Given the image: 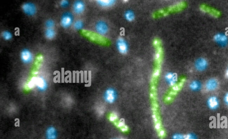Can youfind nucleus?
<instances>
[{
	"instance_id": "1",
	"label": "nucleus",
	"mask_w": 228,
	"mask_h": 139,
	"mask_svg": "<svg viewBox=\"0 0 228 139\" xmlns=\"http://www.w3.org/2000/svg\"><path fill=\"white\" fill-rule=\"evenodd\" d=\"M186 6L185 2H180L173 5H171L167 8L160 9L154 12L153 16L154 18L160 17L167 16L172 13H176L183 10Z\"/></svg>"
},
{
	"instance_id": "2",
	"label": "nucleus",
	"mask_w": 228,
	"mask_h": 139,
	"mask_svg": "<svg viewBox=\"0 0 228 139\" xmlns=\"http://www.w3.org/2000/svg\"><path fill=\"white\" fill-rule=\"evenodd\" d=\"M73 20V16L72 13L69 12H67L64 13L62 16L60 24L63 28L66 29L69 28L72 25Z\"/></svg>"
},
{
	"instance_id": "3",
	"label": "nucleus",
	"mask_w": 228,
	"mask_h": 139,
	"mask_svg": "<svg viewBox=\"0 0 228 139\" xmlns=\"http://www.w3.org/2000/svg\"><path fill=\"white\" fill-rule=\"evenodd\" d=\"M22 9L24 13L26 15L33 16L37 13V8L34 3L27 2L23 5Z\"/></svg>"
},
{
	"instance_id": "4",
	"label": "nucleus",
	"mask_w": 228,
	"mask_h": 139,
	"mask_svg": "<svg viewBox=\"0 0 228 139\" xmlns=\"http://www.w3.org/2000/svg\"><path fill=\"white\" fill-rule=\"evenodd\" d=\"M35 85L39 91L43 92L47 89L48 85L47 81L44 77H42L33 78Z\"/></svg>"
},
{
	"instance_id": "5",
	"label": "nucleus",
	"mask_w": 228,
	"mask_h": 139,
	"mask_svg": "<svg viewBox=\"0 0 228 139\" xmlns=\"http://www.w3.org/2000/svg\"><path fill=\"white\" fill-rule=\"evenodd\" d=\"M33 54L29 49H24L21 52V60L24 63H30L33 60Z\"/></svg>"
},
{
	"instance_id": "6",
	"label": "nucleus",
	"mask_w": 228,
	"mask_h": 139,
	"mask_svg": "<svg viewBox=\"0 0 228 139\" xmlns=\"http://www.w3.org/2000/svg\"><path fill=\"white\" fill-rule=\"evenodd\" d=\"M95 29L98 34L101 35L106 34L108 31V25L104 21L98 22L96 24Z\"/></svg>"
},
{
	"instance_id": "7",
	"label": "nucleus",
	"mask_w": 228,
	"mask_h": 139,
	"mask_svg": "<svg viewBox=\"0 0 228 139\" xmlns=\"http://www.w3.org/2000/svg\"><path fill=\"white\" fill-rule=\"evenodd\" d=\"M85 9V5L83 1H76L74 3L73 10L76 14H82Z\"/></svg>"
},
{
	"instance_id": "8",
	"label": "nucleus",
	"mask_w": 228,
	"mask_h": 139,
	"mask_svg": "<svg viewBox=\"0 0 228 139\" xmlns=\"http://www.w3.org/2000/svg\"><path fill=\"white\" fill-rule=\"evenodd\" d=\"M118 49L120 53L126 54L127 51V45L125 40L122 38H119L117 42Z\"/></svg>"
},
{
	"instance_id": "9",
	"label": "nucleus",
	"mask_w": 228,
	"mask_h": 139,
	"mask_svg": "<svg viewBox=\"0 0 228 139\" xmlns=\"http://www.w3.org/2000/svg\"><path fill=\"white\" fill-rule=\"evenodd\" d=\"M116 98V93L113 89H109L105 92V99L108 103H113Z\"/></svg>"
},
{
	"instance_id": "10",
	"label": "nucleus",
	"mask_w": 228,
	"mask_h": 139,
	"mask_svg": "<svg viewBox=\"0 0 228 139\" xmlns=\"http://www.w3.org/2000/svg\"><path fill=\"white\" fill-rule=\"evenodd\" d=\"M207 65V61L204 58H199L195 62L196 68L200 71L204 70L206 68Z\"/></svg>"
},
{
	"instance_id": "11",
	"label": "nucleus",
	"mask_w": 228,
	"mask_h": 139,
	"mask_svg": "<svg viewBox=\"0 0 228 139\" xmlns=\"http://www.w3.org/2000/svg\"><path fill=\"white\" fill-rule=\"evenodd\" d=\"M218 82L215 79H211L206 82V88L208 91H212L217 89Z\"/></svg>"
},
{
	"instance_id": "12",
	"label": "nucleus",
	"mask_w": 228,
	"mask_h": 139,
	"mask_svg": "<svg viewBox=\"0 0 228 139\" xmlns=\"http://www.w3.org/2000/svg\"><path fill=\"white\" fill-rule=\"evenodd\" d=\"M214 41L221 46H225L228 42L227 37L223 34H218L214 36Z\"/></svg>"
},
{
	"instance_id": "13",
	"label": "nucleus",
	"mask_w": 228,
	"mask_h": 139,
	"mask_svg": "<svg viewBox=\"0 0 228 139\" xmlns=\"http://www.w3.org/2000/svg\"><path fill=\"white\" fill-rule=\"evenodd\" d=\"M46 137L47 139H56L57 137V131L54 127H49L46 131Z\"/></svg>"
},
{
	"instance_id": "14",
	"label": "nucleus",
	"mask_w": 228,
	"mask_h": 139,
	"mask_svg": "<svg viewBox=\"0 0 228 139\" xmlns=\"http://www.w3.org/2000/svg\"><path fill=\"white\" fill-rule=\"evenodd\" d=\"M200 9L202 11H203V12L208 13L212 15V16H214V17H218V16H219L220 14V12H218L217 10L212 9V8H210V7L206 6V5H202L201 6Z\"/></svg>"
},
{
	"instance_id": "15",
	"label": "nucleus",
	"mask_w": 228,
	"mask_h": 139,
	"mask_svg": "<svg viewBox=\"0 0 228 139\" xmlns=\"http://www.w3.org/2000/svg\"><path fill=\"white\" fill-rule=\"evenodd\" d=\"M166 80L171 86H174L177 81V75L174 73H168L165 76Z\"/></svg>"
},
{
	"instance_id": "16",
	"label": "nucleus",
	"mask_w": 228,
	"mask_h": 139,
	"mask_svg": "<svg viewBox=\"0 0 228 139\" xmlns=\"http://www.w3.org/2000/svg\"><path fill=\"white\" fill-rule=\"evenodd\" d=\"M208 106L212 109H215L219 105V102L216 97H211L208 99Z\"/></svg>"
},
{
	"instance_id": "17",
	"label": "nucleus",
	"mask_w": 228,
	"mask_h": 139,
	"mask_svg": "<svg viewBox=\"0 0 228 139\" xmlns=\"http://www.w3.org/2000/svg\"><path fill=\"white\" fill-rule=\"evenodd\" d=\"M97 3L99 5L103 7H109L115 4V1H97Z\"/></svg>"
},
{
	"instance_id": "18",
	"label": "nucleus",
	"mask_w": 228,
	"mask_h": 139,
	"mask_svg": "<svg viewBox=\"0 0 228 139\" xmlns=\"http://www.w3.org/2000/svg\"><path fill=\"white\" fill-rule=\"evenodd\" d=\"M45 36L48 39H53L56 35L55 31L53 29H47L45 32Z\"/></svg>"
},
{
	"instance_id": "19",
	"label": "nucleus",
	"mask_w": 228,
	"mask_h": 139,
	"mask_svg": "<svg viewBox=\"0 0 228 139\" xmlns=\"http://www.w3.org/2000/svg\"><path fill=\"white\" fill-rule=\"evenodd\" d=\"M116 125L120 128L122 132H126L128 130V127L125 124L124 120H121Z\"/></svg>"
},
{
	"instance_id": "20",
	"label": "nucleus",
	"mask_w": 228,
	"mask_h": 139,
	"mask_svg": "<svg viewBox=\"0 0 228 139\" xmlns=\"http://www.w3.org/2000/svg\"><path fill=\"white\" fill-rule=\"evenodd\" d=\"M190 87L191 89L194 91L199 90L200 89V83L198 81H193L191 83Z\"/></svg>"
},
{
	"instance_id": "21",
	"label": "nucleus",
	"mask_w": 228,
	"mask_h": 139,
	"mask_svg": "<svg viewBox=\"0 0 228 139\" xmlns=\"http://www.w3.org/2000/svg\"><path fill=\"white\" fill-rule=\"evenodd\" d=\"M125 16L126 19L129 21H132L134 19V14L132 11H128L126 12L125 14Z\"/></svg>"
},
{
	"instance_id": "22",
	"label": "nucleus",
	"mask_w": 228,
	"mask_h": 139,
	"mask_svg": "<svg viewBox=\"0 0 228 139\" xmlns=\"http://www.w3.org/2000/svg\"><path fill=\"white\" fill-rule=\"evenodd\" d=\"M74 29L77 30H82L83 28V23L81 20H78L76 21L74 25Z\"/></svg>"
},
{
	"instance_id": "23",
	"label": "nucleus",
	"mask_w": 228,
	"mask_h": 139,
	"mask_svg": "<svg viewBox=\"0 0 228 139\" xmlns=\"http://www.w3.org/2000/svg\"><path fill=\"white\" fill-rule=\"evenodd\" d=\"M2 36L3 38L5 40H10L12 38V34L10 32L8 31H4L2 33Z\"/></svg>"
},
{
	"instance_id": "24",
	"label": "nucleus",
	"mask_w": 228,
	"mask_h": 139,
	"mask_svg": "<svg viewBox=\"0 0 228 139\" xmlns=\"http://www.w3.org/2000/svg\"><path fill=\"white\" fill-rule=\"evenodd\" d=\"M45 26L47 29H53L55 26V22L52 19H49L45 22Z\"/></svg>"
},
{
	"instance_id": "25",
	"label": "nucleus",
	"mask_w": 228,
	"mask_h": 139,
	"mask_svg": "<svg viewBox=\"0 0 228 139\" xmlns=\"http://www.w3.org/2000/svg\"><path fill=\"white\" fill-rule=\"evenodd\" d=\"M117 118L118 116L116 113H112L110 115V117H109V119H110L111 122H115L116 120L117 119Z\"/></svg>"
},
{
	"instance_id": "26",
	"label": "nucleus",
	"mask_w": 228,
	"mask_h": 139,
	"mask_svg": "<svg viewBox=\"0 0 228 139\" xmlns=\"http://www.w3.org/2000/svg\"><path fill=\"white\" fill-rule=\"evenodd\" d=\"M69 4V2L66 0H62L60 3V5L61 7L65 8L68 6Z\"/></svg>"
},
{
	"instance_id": "27",
	"label": "nucleus",
	"mask_w": 228,
	"mask_h": 139,
	"mask_svg": "<svg viewBox=\"0 0 228 139\" xmlns=\"http://www.w3.org/2000/svg\"><path fill=\"white\" fill-rule=\"evenodd\" d=\"M184 139H196V136L193 134H187L184 136Z\"/></svg>"
},
{
	"instance_id": "28",
	"label": "nucleus",
	"mask_w": 228,
	"mask_h": 139,
	"mask_svg": "<svg viewBox=\"0 0 228 139\" xmlns=\"http://www.w3.org/2000/svg\"><path fill=\"white\" fill-rule=\"evenodd\" d=\"M173 139H184V136L181 134H175L173 136Z\"/></svg>"
},
{
	"instance_id": "29",
	"label": "nucleus",
	"mask_w": 228,
	"mask_h": 139,
	"mask_svg": "<svg viewBox=\"0 0 228 139\" xmlns=\"http://www.w3.org/2000/svg\"><path fill=\"white\" fill-rule=\"evenodd\" d=\"M159 136L161 137H163L165 136V132L163 130H161L159 132Z\"/></svg>"
},
{
	"instance_id": "30",
	"label": "nucleus",
	"mask_w": 228,
	"mask_h": 139,
	"mask_svg": "<svg viewBox=\"0 0 228 139\" xmlns=\"http://www.w3.org/2000/svg\"><path fill=\"white\" fill-rule=\"evenodd\" d=\"M225 101L226 104L228 105V93H227L225 97Z\"/></svg>"
},
{
	"instance_id": "31",
	"label": "nucleus",
	"mask_w": 228,
	"mask_h": 139,
	"mask_svg": "<svg viewBox=\"0 0 228 139\" xmlns=\"http://www.w3.org/2000/svg\"><path fill=\"white\" fill-rule=\"evenodd\" d=\"M226 76L228 78V69H227V71H226Z\"/></svg>"
},
{
	"instance_id": "32",
	"label": "nucleus",
	"mask_w": 228,
	"mask_h": 139,
	"mask_svg": "<svg viewBox=\"0 0 228 139\" xmlns=\"http://www.w3.org/2000/svg\"></svg>"
}]
</instances>
